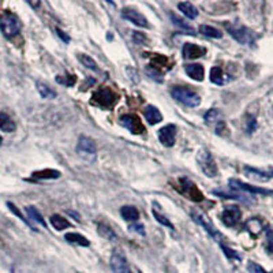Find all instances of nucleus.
Wrapping results in <instances>:
<instances>
[{
	"label": "nucleus",
	"mask_w": 273,
	"mask_h": 273,
	"mask_svg": "<svg viewBox=\"0 0 273 273\" xmlns=\"http://www.w3.org/2000/svg\"><path fill=\"white\" fill-rule=\"evenodd\" d=\"M22 29V23L21 19L10 11H5L3 14L0 15V30L5 34L7 38L15 37Z\"/></svg>",
	"instance_id": "1"
},
{
	"label": "nucleus",
	"mask_w": 273,
	"mask_h": 273,
	"mask_svg": "<svg viewBox=\"0 0 273 273\" xmlns=\"http://www.w3.org/2000/svg\"><path fill=\"white\" fill-rule=\"evenodd\" d=\"M228 33L231 34L232 37L235 38L236 41L242 44V45H253L257 40V34H255L251 29L246 28L243 25H226Z\"/></svg>",
	"instance_id": "2"
},
{
	"label": "nucleus",
	"mask_w": 273,
	"mask_h": 273,
	"mask_svg": "<svg viewBox=\"0 0 273 273\" xmlns=\"http://www.w3.org/2000/svg\"><path fill=\"white\" fill-rule=\"evenodd\" d=\"M171 94L176 101L182 102V104H185L187 106H191V108L198 106L201 104V97L195 92L190 90V89L175 86V88H172Z\"/></svg>",
	"instance_id": "3"
},
{
	"label": "nucleus",
	"mask_w": 273,
	"mask_h": 273,
	"mask_svg": "<svg viewBox=\"0 0 273 273\" xmlns=\"http://www.w3.org/2000/svg\"><path fill=\"white\" fill-rule=\"evenodd\" d=\"M197 162H198L201 171L204 172L208 178H214V176H217L219 172L217 166H216V161H214V158H213V156L210 154L209 150H206V149H201L198 153V156H197Z\"/></svg>",
	"instance_id": "4"
},
{
	"label": "nucleus",
	"mask_w": 273,
	"mask_h": 273,
	"mask_svg": "<svg viewBox=\"0 0 273 273\" xmlns=\"http://www.w3.org/2000/svg\"><path fill=\"white\" fill-rule=\"evenodd\" d=\"M77 152L81 157L89 162H93L96 160V144L90 137L81 135L77 145Z\"/></svg>",
	"instance_id": "5"
},
{
	"label": "nucleus",
	"mask_w": 273,
	"mask_h": 273,
	"mask_svg": "<svg viewBox=\"0 0 273 273\" xmlns=\"http://www.w3.org/2000/svg\"><path fill=\"white\" fill-rule=\"evenodd\" d=\"M205 123L210 127L214 129L216 134L224 135V131H227V126H226V122L223 121L222 114L217 111V110H209L206 114H205Z\"/></svg>",
	"instance_id": "6"
},
{
	"label": "nucleus",
	"mask_w": 273,
	"mask_h": 273,
	"mask_svg": "<svg viewBox=\"0 0 273 273\" xmlns=\"http://www.w3.org/2000/svg\"><path fill=\"white\" fill-rule=\"evenodd\" d=\"M228 185L232 190H239V191H245V193H250V194H261V195H273V190L262 189V187H257V186L247 185L245 182L239 181V179H230Z\"/></svg>",
	"instance_id": "7"
},
{
	"label": "nucleus",
	"mask_w": 273,
	"mask_h": 273,
	"mask_svg": "<svg viewBox=\"0 0 273 273\" xmlns=\"http://www.w3.org/2000/svg\"><path fill=\"white\" fill-rule=\"evenodd\" d=\"M93 100L102 106H111L118 101V96L112 89L101 88L93 94Z\"/></svg>",
	"instance_id": "8"
},
{
	"label": "nucleus",
	"mask_w": 273,
	"mask_h": 273,
	"mask_svg": "<svg viewBox=\"0 0 273 273\" xmlns=\"http://www.w3.org/2000/svg\"><path fill=\"white\" fill-rule=\"evenodd\" d=\"M125 129H127L131 134H142L145 131V127L142 125V122L139 121V118L137 115H123L119 121Z\"/></svg>",
	"instance_id": "9"
},
{
	"label": "nucleus",
	"mask_w": 273,
	"mask_h": 273,
	"mask_svg": "<svg viewBox=\"0 0 273 273\" xmlns=\"http://www.w3.org/2000/svg\"><path fill=\"white\" fill-rule=\"evenodd\" d=\"M111 269L114 273H131L129 262L121 250H115L111 255Z\"/></svg>",
	"instance_id": "10"
},
{
	"label": "nucleus",
	"mask_w": 273,
	"mask_h": 273,
	"mask_svg": "<svg viewBox=\"0 0 273 273\" xmlns=\"http://www.w3.org/2000/svg\"><path fill=\"white\" fill-rule=\"evenodd\" d=\"M241 209L235 206V205H228V206H226V209L223 210L222 220L227 227H235L238 222L241 220Z\"/></svg>",
	"instance_id": "11"
},
{
	"label": "nucleus",
	"mask_w": 273,
	"mask_h": 273,
	"mask_svg": "<svg viewBox=\"0 0 273 273\" xmlns=\"http://www.w3.org/2000/svg\"><path fill=\"white\" fill-rule=\"evenodd\" d=\"M158 139L161 145L166 148H171L174 146L176 141V126L175 125H167L158 130Z\"/></svg>",
	"instance_id": "12"
},
{
	"label": "nucleus",
	"mask_w": 273,
	"mask_h": 273,
	"mask_svg": "<svg viewBox=\"0 0 273 273\" xmlns=\"http://www.w3.org/2000/svg\"><path fill=\"white\" fill-rule=\"evenodd\" d=\"M122 17L125 19H127L129 22L134 23L135 26H139V28H149L148 19L145 18V15H142L139 11L133 9H123L122 10Z\"/></svg>",
	"instance_id": "13"
},
{
	"label": "nucleus",
	"mask_w": 273,
	"mask_h": 273,
	"mask_svg": "<svg viewBox=\"0 0 273 273\" xmlns=\"http://www.w3.org/2000/svg\"><path fill=\"white\" fill-rule=\"evenodd\" d=\"M246 176H249L250 179L253 181H258V182H268L273 178V170L272 168H268V170H258V168L254 167H249L246 166L243 168Z\"/></svg>",
	"instance_id": "14"
},
{
	"label": "nucleus",
	"mask_w": 273,
	"mask_h": 273,
	"mask_svg": "<svg viewBox=\"0 0 273 273\" xmlns=\"http://www.w3.org/2000/svg\"><path fill=\"white\" fill-rule=\"evenodd\" d=\"M182 183V193L190 199H194V201H201L202 199V194L199 193V190L197 189V186L190 182L189 179H181Z\"/></svg>",
	"instance_id": "15"
},
{
	"label": "nucleus",
	"mask_w": 273,
	"mask_h": 273,
	"mask_svg": "<svg viewBox=\"0 0 273 273\" xmlns=\"http://www.w3.org/2000/svg\"><path fill=\"white\" fill-rule=\"evenodd\" d=\"M206 53V49L204 46H199L197 44H191V42H186L183 45V58L185 59H197Z\"/></svg>",
	"instance_id": "16"
},
{
	"label": "nucleus",
	"mask_w": 273,
	"mask_h": 273,
	"mask_svg": "<svg viewBox=\"0 0 273 273\" xmlns=\"http://www.w3.org/2000/svg\"><path fill=\"white\" fill-rule=\"evenodd\" d=\"M191 216H193V219H194L195 222L198 223L199 226H202V227L208 231V234L212 238H220V234H219V231L214 228V226H213L212 223L209 222V219L205 216V214H199V213H191Z\"/></svg>",
	"instance_id": "17"
},
{
	"label": "nucleus",
	"mask_w": 273,
	"mask_h": 273,
	"mask_svg": "<svg viewBox=\"0 0 273 273\" xmlns=\"http://www.w3.org/2000/svg\"><path fill=\"white\" fill-rule=\"evenodd\" d=\"M186 74L189 75L190 78H193L194 81H204L205 78V69L202 65H198V63H193V65H187L185 67Z\"/></svg>",
	"instance_id": "18"
},
{
	"label": "nucleus",
	"mask_w": 273,
	"mask_h": 273,
	"mask_svg": "<svg viewBox=\"0 0 273 273\" xmlns=\"http://www.w3.org/2000/svg\"><path fill=\"white\" fill-rule=\"evenodd\" d=\"M144 116L145 119L148 121L149 125H157L162 121V115L161 112L158 111L157 108L154 105H148L144 110Z\"/></svg>",
	"instance_id": "19"
},
{
	"label": "nucleus",
	"mask_w": 273,
	"mask_h": 273,
	"mask_svg": "<svg viewBox=\"0 0 273 273\" xmlns=\"http://www.w3.org/2000/svg\"><path fill=\"white\" fill-rule=\"evenodd\" d=\"M178 9L181 10L183 15H186L189 19H195L198 17V10L190 2H182V3L178 5Z\"/></svg>",
	"instance_id": "20"
},
{
	"label": "nucleus",
	"mask_w": 273,
	"mask_h": 273,
	"mask_svg": "<svg viewBox=\"0 0 273 273\" xmlns=\"http://www.w3.org/2000/svg\"><path fill=\"white\" fill-rule=\"evenodd\" d=\"M15 129H17L15 122L7 114L0 112V130H3L6 133H14Z\"/></svg>",
	"instance_id": "21"
},
{
	"label": "nucleus",
	"mask_w": 273,
	"mask_h": 273,
	"mask_svg": "<svg viewBox=\"0 0 273 273\" xmlns=\"http://www.w3.org/2000/svg\"><path fill=\"white\" fill-rule=\"evenodd\" d=\"M121 214L126 222H138L139 219L138 209L135 206H130V205H126L121 209Z\"/></svg>",
	"instance_id": "22"
},
{
	"label": "nucleus",
	"mask_w": 273,
	"mask_h": 273,
	"mask_svg": "<svg viewBox=\"0 0 273 273\" xmlns=\"http://www.w3.org/2000/svg\"><path fill=\"white\" fill-rule=\"evenodd\" d=\"M65 239L69 243H73V245H78V246H85V247H88L90 245V242L82 236L81 234H77V232H69V234H66Z\"/></svg>",
	"instance_id": "23"
},
{
	"label": "nucleus",
	"mask_w": 273,
	"mask_h": 273,
	"mask_svg": "<svg viewBox=\"0 0 273 273\" xmlns=\"http://www.w3.org/2000/svg\"><path fill=\"white\" fill-rule=\"evenodd\" d=\"M49 222H51V226L55 228L56 231H62V230H66V228L71 227V224H70L65 217L59 216V214H52L51 219H49Z\"/></svg>",
	"instance_id": "24"
},
{
	"label": "nucleus",
	"mask_w": 273,
	"mask_h": 273,
	"mask_svg": "<svg viewBox=\"0 0 273 273\" xmlns=\"http://www.w3.org/2000/svg\"><path fill=\"white\" fill-rule=\"evenodd\" d=\"M36 86H37L40 96H41L42 98H45V100H53V98H56V96H58L55 90L49 88V86L44 84V82H37Z\"/></svg>",
	"instance_id": "25"
},
{
	"label": "nucleus",
	"mask_w": 273,
	"mask_h": 273,
	"mask_svg": "<svg viewBox=\"0 0 273 273\" xmlns=\"http://www.w3.org/2000/svg\"><path fill=\"white\" fill-rule=\"evenodd\" d=\"M198 30L201 34H204V36H206V37H210V38H222L223 37L222 30L213 28V26H209V25H201Z\"/></svg>",
	"instance_id": "26"
},
{
	"label": "nucleus",
	"mask_w": 273,
	"mask_h": 273,
	"mask_svg": "<svg viewBox=\"0 0 273 273\" xmlns=\"http://www.w3.org/2000/svg\"><path fill=\"white\" fill-rule=\"evenodd\" d=\"M210 81H212L213 84L216 85H224L226 82H227V79H226V77H224V73H223V70L220 69V67H213L212 70H210Z\"/></svg>",
	"instance_id": "27"
},
{
	"label": "nucleus",
	"mask_w": 273,
	"mask_h": 273,
	"mask_svg": "<svg viewBox=\"0 0 273 273\" xmlns=\"http://www.w3.org/2000/svg\"><path fill=\"white\" fill-rule=\"evenodd\" d=\"M97 228H98V234H100L102 238H105V239H108V241H111V242L116 241V234L114 232V230H112L110 226L102 224V223H98Z\"/></svg>",
	"instance_id": "28"
},
{
	"label": "nucleus",
	"mask_w": 273,
	"mask_h": 273,
	"mask_svg": "<svg viewBox=\"0 0 273 273\" xmlns=\"http://www.w3.org/2000/svg\"><path fill=\"white\" fill-rule=\"evenodd\" d=\"M61 175V172L56 171V170H42V171L33 174V176L37 178V179H59Z\"/></svg>",
	"instance_id": "29"
},
{
	"label": "nucleus",
	"mask_w": 273,
	"mask_h": 273,
	"mask_svg": "<svg viewBox=\"0 0 273 273\" xmlns=\"http://www.w3.org/2000/svg\"><path fill=\"white\" fill-rule=\"evenodd\" d=\"M77 59H78V61L81 62L85 67H86V69L93 70V71H98L97 63L93 61L90 56L86 55V53H78V55H77Z\"/></svg>",
	"instance_id": "30"
},
{
	"label": "nucleus",
	"mask_w": 273,
	"mask_h": 273,
	"mask_svg": "<svg viewBox=\"0 0 273 273\" xmlns=\"http://www.w3.org/2000/svg\"><path fill=\"white\" fill-rule=\"evenodd\" d=\"M171 19H172V22H174V25H175L176 28L182 29L183 32H187V33H189V34H193V33H194V29L191 28V26H190L189 23L185 22L183 19L179 18L178 15L171 14Z\"/></svg>",
	"instance_id": "31"
},
{
	"label": "nucleus",
	"mask_w": 273,
	"mask_h": 273,
	"mask_svg": "<svg viewBox=\"0 0 273 273\" xmlns=\"http://www.w3.org/2000/svg\"><path fill=\"white\" fill-rule=\"evenodd\" d=\"M26 213H28L29 219H32L33 222H36V223H38V224H41L42 227H46L45 220L42 219L41 213L38 212L37 209L34 208V206H28V208H26Z\"/></svg>",
	"instance_id": "32"
},
{
	"label": "nucleus",
	"mask_w": 273,
	"mask_h": 273,
	"mask_svg": "<svg viewBox=\"0 0 273 273\" xmlns=\"http://www.w3.org/2000/svg\"><path fill=\"white\" fill-rule=\"evenodd\" d=\"M246 227H247L249 231L253 232L254 235H258L261 230H262V223L259 222L258 219H250V220L247 222V224H246Z\"/></svg>",
	"instance_id": "33"
},
{
	"label": "nucleus",
	"mask_w": 273,
	"mask_h": 273,
	"mask_svg": "<svg viewBox=\"0 0 273 273\" xmlns=\"http://www.w3.org/2000/svg\"><path fill=\"white\" fill-rule=\"evenodd\" d=\"M7 206H9V208H10V210H11V212L14 213V214H17V216H18V217L21 219V220H22V222L25 223V224H26V226H29V227L32 228L33 231H37V230H36V228L33 227V226H32V223L29 222L28 219H25V217H23V216H22V213L19 212V210H18V209H17V206H15V205H13V204H11V202H7Z\"/></svg>",
	"instance_id": "34"
},
{
	"label": "nucleus",
	"mask_w": 273,
	"mask_h": 273,
	"mask_svg": "<svg viewBox=\"0 0 273 273\" xmlns=\"http://www.w3.org/2000/svg\"><path fill=\"white\" fill-rule=\"evenodd\" d=\"M75 75H67V77H62V75H58L56 77V82L58 84L66 85V86H73L75 84Z\"/></svg>",
	"instance_id": "35"
},
{
	"label": "nucleus",
	"mask_w": 273,
	"mask_h": 273,
	"mask_svg": "<svg viewBox=\"0 0 273 273\" xmlns=\"http://www.w3.org/2000/svg\"><path fill=\"white\" fill-rule=\"evenodd\" d=\"M153 216L156 217V220H157V222L160 223V224H162V226H166V227L174 230V226H172V223L170 222V220H168V219L166 217V216H162L161 213H158L157 210H154V209H153Z\"/></svg>",
	"instance_id": "36"
},
{
	"label": "nucleus",
	"mask_w": 273,
	"mask_h": 273,
	"mask_svg": "<svg viewBox=\"0 0 273 273\" xmlns=\"http://www.w3.org/2000/svg\"><path fill=\"white\" fill-rule=\"evenodd\" d=\"M220 246H222V249H223V251H224V254L227 255L228 258H230V259H238V261H241L242 255L238 254V253H236L235 250H232V249H230V247H227V246H224L223 243Z\"/></svg>",
	"instance_id": "37"
},
{
	"label": "nucleus",
	"mask_w": 273,
	"mask_h": 273,
	"mask_svg": "<svg viewBox=\"0 0 273 273\" xmlns=\"http://www.w3.org/2000/svg\"><path fill=\"white\" fill-rule=\"evenodd\" d=\"M247 269H249V272L250 273H268L261 265L255 264L253 261H250V262L247 264Z\"/></svg>",
	"instance_id": "38"
},
{
	"label": "nucleus",
	"mask_w": 273,
	"mask_h": 273,
	"mask_svg": "<svg viewBox=\"0 0 273 273\" xmlns=\"http://www.w3.org/2000/svg\"><path fill=\"white\" fill-rule=\"evenodd\" d=\"M257 129V121H255L254 116H249V119H247V126H246V131L251 134L254 130Z\"/></svg>",
	"instance_id": "39"
},
{
	"label": "nucleus",
	"mask_w": 273,
	"mask_h": 273,
	"mask_svg": "<svg viewBox=\"0 0 273 273\" xmlns=\"http://www.w3.org/2000/svg\"><path fill=\"white\" fill-rule=\"evenodd\" d=\"M266 236H268V245H266V249H268L270 253H273V230L268 228V230H266Z\"/></svg>",
	"instance_id": "40"
},
{
	"label": "nucleus",
	"mask_w": 273,
	"mask_h": 273,
	"mask_svg": "<svg viewBox=\"0 0 273 273\" xmlns=\"http://www.w3.org/2000/svg\"><path fill=\"white\" fill-rule=\"evenodd\" d=\"M133 40H134L135 44H145V42H146V37H145L142 33H134Z\"/></svg>",
	"instance_id": "41"
},
{
	"label": "nucleus",
	"mask_w": 273,
	"mask_h": 273,
	"mask_svg": "<svg viewBox=\"0 0 273 273\" xmlns=\"http://www.w3.org/2000/svg\"><path fill=\"white\" fill-rule=\"evenodd\" d=\"M130 228H131V230H133L134 232H137V234L145 235V230H144V226H142V224H131V226H130Z\"/></svg>",
	"instance_id": "42"
},
{
	"label": "nucleus",
	"mask_w": 273,
	"mask_h": 273,
	"mask_svg": "<svg viewBox=\"0 0 273 273\" xmlns=\"http://www.w3.org/2000/svg\"><path fill=\"white\" fill-rule=\"evenodd\" d=\"M56 33H58V36L63 40V42H66V44H69L70 42V36H67L63 30H61L59 28H56Z\"/></svg>",
	"instance_id": "43"
},
{
	"label": "nucleus",
	"mask_w": 273,
	"mask_h": 273,
	"mask_svg": "<svg viewBox=\"0 0 273 273\" xmlns=\"http://www.w3.org/2000/svg\"><path fill=\"white\" fill-rule=\"evenodd\" d=\"M2 142H3V138H2V137H0V145H2Z\"/></svg>",
	"instance_id": "44"
},
{
	"label": "nucleus",
	"mask_w": 273,
	"mask_h": 273,
	"mask_svg": "<svg viewBox=\"0 0 273 273\" xmlns=\"http://www.w3.org/2000/svg\"><path fill=\"white\" fill-rule=\"evenodd\" d=\"M138 273H142V272H138Z\"/></svg>",
	"instance_id": "45"
}]
</instances>
